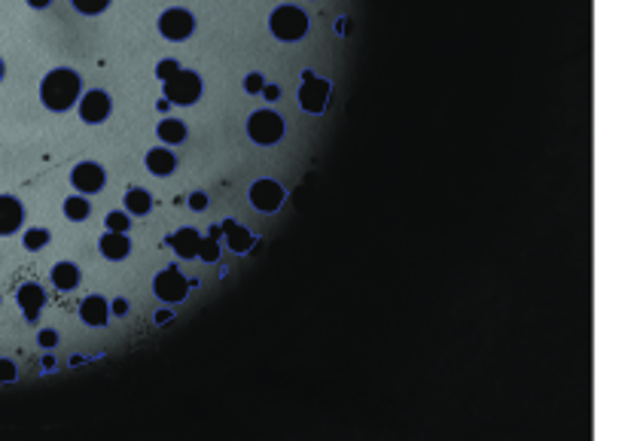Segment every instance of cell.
I'll list each match as a JSON object with an SVG mask.
<instances>
[{"instance_id": "obj_1", "label": "cell", "mask_w": 631, "mask_h": 441, "mask_svg": "<svg viewBox=\"0 0 631 441\" xmlns=\"http://www.w3.org/2000/svg\"><path fill=\"white\" fill-rule=\"evenodd\" d=\"M79 74L70 67H58V70H49L40 83V101H43L46 110L52 113H65L74 107V101L79 98Z\"/></svg>"}, {"instance_id": "obj_2", "label": "cell", "mask_w": 631, "mask_h": 441, "mask_svg": "<svg viewBox=\"0 0 631 441\" xmlns=\"http://www.w3.org/2000/svg\"><path fill=\"white\" fill-rule=\"evenodd\" d=\"M269 28L284 43H296V40L308 34V16H305L299 6H278L269 18Z\"/></svg>"}, {"instance_id": "obj_3", "label": "cell", "mask_w": 631, "mask_h": 441, "mask_svg": "<svg viewBox=\"0 0 631 441\" xmlns=\"http://www.w3.org/2000/svg\"><path fill=\"white\" fill-rule=\"evenodd\" d=\"M201 98V76L196 70H177L171 79H165V101L171 104H180V107H189L196 104Z\"/></svg>"}, {"instance_id": "obj_4", "label": "cell", "mask_w": 631, "mask_h": 441, "mask_svg": "<svg viewBox=\"0 0 631 441\" xmlns=\"http://www.w3.org/2000/svg\"><path fill=\"white\" fill-rule=\"evenodd\" d=\"M247 137L253 143H259V147H272V143H278L284 137V119L272 110H257L247 119Z\"/></svg>"}, {"instance_id": "obj_5", "label": "cell", "mask_w": 631, "mask_h": 441, "mask_svg": "<svg viewBox=\"0 0 631 441\" xmlns=\"http://www.w3.org/2000/svg\"><path fill=\"white\" fill-rule=\"evenodd\" d=\"M159 30L162 37L171 40V43H180V40L192 37V30H196V18H192V13H186V9H165L159 18Z\"/></svg>"}, {"instance_id": "obj_6", "label": "cell", "mask_w": 631, "mask_h": 441, "mask_svg": "<svg viewBox=\"0 0 631 441\" xmlns=\"http://www.w3.org/2000/svg\"><path fill=\"white\" fill-rule=\"evenodd\" d=\"M327 101H330V83L327 79H302V88H299V107L305 113H311V116H318V113L327 110Z\"/></svg>"}, {"instance_id": "obj_7", "label": "cell", "mask_w": 631, "mask_h": 441, "mask_svg": "<svg viewBox=\"0 0 631 441\" xmlns=\"http://www.w3.org/2000/svg\"><path fill=\"white\" fill-rule=\"evenodd\" d=\"M152 290H156V295H159L162 302L177 304V302L186 299L189 283H186V277H183L177 268H165V271H162V274L156 277V283H152Z\"/></svg>"}, {"instance_id": "obj_8", "label": "cell", "mask_w": 631, "mask_h": 441, "mask_svg": "<svg viewBox=\"0 0 631 441\" xmlns=\"http://www.w3.org/2000/svg\"><path fill=\"white\" fill-rule=\"evenodd\" d=\"M110 95L101 88H91L89 95L79 98V119L89 122V125H101L107 116H110Z\"/></svg>"}, {"instance_id": "obj_9", "label": "cell", "mask_w": 631, "mask_h": 441, "mask_svg": "<svg viewBox=\"0 0 631 441\" xmlns=\"http://www.w3.org/2000/svg\"><path fill=\"white\" fill-rule=\"evenodd\" d=\"M250 204L259 213H274L284 204V189L274 180H257L250 186Z\"/></svg>"}, {"instance_id": "obj_10", "label": "cell", "mask_w": 631, "mask_h": 441, "mask_svg": "<svg viewBox=\"0 0 631 441\" xmlns=\"http://www.w3.org/2000/svg\"><path fill=\"white\" fill-rule=\"evenodd\" d=\"M70 183H74V189L91 195V192L104 189V168L95 165V161H79V165L70 171Z\"/></svg>"}, {"instance_id": "obj_11", "label": "cell", "mask_w": 631, "mask_h": 441, "mask_svg": "<svg viewBox=\"0 0 631 441\" xmlns=\"http://www.w3.org/2000/svg\"><path fill=\"white\" fill-rule=\"evenodd\" d=\"M22 219H25L22 204H18L16 198H9V195H0V234H13V231H18Z\"/></svg>"}, {"instance_id": "obj_12", "label": "cell", "mask_w": 631, "mask_h": 441, "mask_svg": "<svg viewBox=\"0 0 631 441\" xmlns=\"http://www.w3.org/2000/svg\"><path fill=\"white\" fill-rule=\"evenodd\" d=\"M79 316H83L86 326H107L110 320V304L101 295H89V299L79 304Z\"/></svg>"}, {"instance_id": "obj_13", "label": "cell", "mask_w": 631, "mask_h": 441, "mask_svg": "<svg viewBox=\"0 0 631 441\" xmlns=\"http://www.w3.org/2000/svg\"><path fill=\"white\" fill-rule=\"evenodd\" d=\"M43 302H46V292L40 290L37 283H25L22 290H18V307L25 311V320H30V323L37 320V314H40V307H43Z\"/></svg>"}, {"instance_id": "obj_14", "label": "cell", "mask_w": 631, "mask_h": 441, "mask_svg": "<svg viewBox=\"0 0 631 441\" xmlns=\"http://www.w3.org/2000/svg\"><path fill=\"white\" fill-rule=\"evenodd\" d=\"M131 250V241L125 231H107L104 238H101V253H104V259L110 262H122Z\"/></svg>"}, {"instance_id": "obj_15", "label": "cell", "mask_w": 631, "mask_h": 441, "mask_svg": "<svg viewBox=\"0 0 631 441\" xmlns=\"http://www.w3.org/2000/svg\"><path fill=\"white\" fill-rule=\"evenodd\" d=\"M199 241H201V234L196 229H180V231H174L168 238V244L174 247V253L180 256V259H196V256H199Z\"/></svg>"}, {"instance_id": "obj_16", "label": "cell", "mask_w": 631, "mask_h": 441, "mask_svg": "<svg viewBox=\"0 0 631 441\" xmlns=\"http://www.w3.org/2000/svg\"><path fill=\"white\" fill-rule=\"evenodd\" d=\"M223 229V234H226V244H229V250H235V253H247L250 247H253V234L244 229V225H238L235 219H226L220 225Z\"/></svg>"}, {"instance_id": "obj_17", "label": "cell", "mask_w": 631, "mask_h": 441, "mask_svg": "<svg viewBox=\"0 0 631 441\" xmlns=\"http://www.w3.org/2000/svg\"><path fill=\"white\" fill-rule=\"evenodd\" d=\"M174 168H177V159L171 156V149L156 147V149L147 152V171L150 173H156V177H168V173H174Z\"/></svg>"}, {"instance_id": "obj_18", "label": "cell", "mask_w": 631, "mask_h": 441, "mask_svg": "<svg viewBox=\"0 0 631 441\" xmlns=\"http://www.w3.org/2000/svg\"><path fill=\"white\" fill-rule=\"evenodd\" d=\"M79 283V268L74 262H58L52 268V286L55 290H74Z\"/></svg>"}, {"instance_id": "obj_19", "label": "cell", "mask_w": 631, "mask_h": 441, "mask_svg": "<svg viewBox=\"0 0 631 441\" xmlns=\"http://www.w3.org/2000/svg\"><path fill=\"white\" fill-rule=\"evenodd\" d=\"M159 140L174 147V143H183L186 140V125L180 119H162L159 122Z\"/></svg>"}, {"instance_id": "obj_20", "label": "cell", "mask_w": 631, "mask_h": 441, "mask_svg": "<svg viewBox=\"0 0 631 441\" xmlns=\"http://www.w3.org/2000/svg\"><path fill=\"white\" fill-rule=\"evenodd\" d=\"M150 207H152V198L147 189H131L125 195V210L135 213V217H144V213H150Z\"/></svg>"}, {"instance_id": "obj_21", "label": "cell", "mask_w": 631, "mask_h": 441, "mask_svg": "<svg viewBox=\"0 0 631 441\" xmlns=\"http://www.w3.org/2000/svg\"><path fill=\"white\" fill-rule=\"evenodd\" d=\"M89 201L86 198H79V195H70V198L65 201V217L70 219V222H83L86 217H89Z\"/></svg>"}, {"instance_id": "obj_22", "label": "cell", "mask_w": 631, "mask_h": 441, "mask_svg": "<svg viewBox=\"0 0 631 441\" xmlns=\"http://www.w3.org/2000/svg\"><path fill=\"white\" fill-rule=\"evenodd\" d=\"M199 259L201 262H217L220 259V238H213V234L201 238L199 241Z\"/></svg>"}, {"instance_id": "obj_23", "label": "cell", "mask_w": 631, "mask_h": 441, "mask_svg": "<svg viewBox=\"0 0 631 441\" xmlns=\"http://www.w3.org/2000/svg\"><path fill=\"white\" fill-rule=\"evenodd\" d=\"M25 250H30V253H37V250H43L46 244H49V231L46 229H30V231H25Z\"/></svg>"}, {"instance_id": "obj_24", "label": "cell", "mask_w": 631, "mask_h": 441, "mask_svg": "<svg viewBox=\"0 0 631 441\" xmlns=\"http://www.w3.org/2000/svg\"><path fill=\"white\" fill-rule=\"evenodd\" d=\"M70 4H74V9H79L83 16H98L110 6V0H70Z\"/></svg>"}, {"instance_id": "obj_25", "label": "cell", "mask_w": 631, "mask_h": 441, "mask_svg": "<svg viewBox=\"0 0 631 441\" xmlns=\"http://www.w3.org/2000/svg\"><path fill=\"white\" fill-rule=\"evenodd\" d=\"M128 217L122 210H113V213H107V229L110 231H128Z\"/></svg>"}, {"instance_id": "obj_26", "label": "cell", "mask_w": 631, "mask_h": 441, "mask_svg": "<svg viewBox=\"0 0 631 441\" xmlns=\"http://www.w3.org/2000/svg\"><path fill=\"white\" fill-rule=\"evenodd\" d=\"M262 88H266L262 74H247V76H244V91H247V95H262Z\"/></svg>"}, {"instance_id": "obj_27", "label": "cell", "mask_w": 631, "mask_h": 441, "mask_svg": "<svg viewBox=\"0 0 631 441\" xmlns=\"http://www.w3.org/2000/svg\"><path fill=\"white\" fill-rule=\"evenodd\" d=\"M180 70V64L177 61H171V58H165V61H159V67H156V76L162 79V83H165V79H171Z\"/></svg>"}, {"instance_id": "obj_28", "label": "cell", "mask_w": 631, "mask_h": 441, "mask_svg": "<svg viewBox=\"0 0 631 441\" xmlns=\"http://www.w3.org/2000/svg\"><path fill=\"white\" fill-rule=\"evenodd\" d=\"M16 381V365L9 359H0V384H9Z\"/></svg>"}, {"instance_id": "obj_29", "label": "cell", "mask_w": 631, "mask_h": 441, "mask_svg": "<svg viewBox=\"0 0 631 441\" xmlns=\"http://www.w3.org/2000/svg\"><path fill=\"white\" fill-rule=\"evenodd\" d=\"M189 207L192 210H205L208 207V195L205 192H192L189 195Z\"/></svg>"}, {"instance_id": "obj_30", "label": "cell", "mask_w": 631, "mask_h": 441, "mask_svg": "<svg viewBox=\"0 0 631 441\" xmlns=\"http://www.w3.org/2000/svg\"><path fill=\"white\" fill-rule=\"evenodd\" d=\"M40 344H43V347H55V344H58V332L43 329V332H40Z\"/></svg>"}, {"instance_id": "obj_31", "label": "cell", "mask_w": 631, "mask_h": 441, "mask_svg": "<svg viewBox=\"0 0 631 441\" xmlns=\"http://www.w3.org/2000/svg\"><path fill=\"white\" fill-rule=\"evenodd\" d=\"M113 314H116V316L128 314V302H125V299H116V302H113Z\"/></svg>"}, {"instance_id": "obj_32", "label": "cell", "mask_w": 631, "mask_h": 441, "mask_svg": "<svg viewBox=\"0 0 631 441\" xmlns=\"http://www.w3.org/2000/svg\"><path fill=\"white\" fill-rule=\"evenodd\" d=\"M262 95H266L269 101H278V95H281V88H278V86H266V88H262Z\"/></svg>"}, {"instance_id": "obj_33", "label": "cell", "mask_w": 631, "mask_h": 441, "mask_svg": "<svg viewBox=\"0 0 631 441\" xmlns=\"http://www.w3.org/2000/svg\"><path fill=\"white\" fill-rule=\"evenodd\" d=\"M28 4H30V6H34V9H46L49 4H52V0H28Z\"/></svg>"}, {"instance_id": "obj_34", "label": "cell", "mask_w": 631, "mask_h": 441, "mask_svg": "<svg viewBox=\"0 0 631 441\" xmlns=\"http://www.w3.org/2000/svg\"><path fill=\"white\" fill-rule=\"evenodd\" d=\"M171 316H174V314H168V311H159V314H156V323H168Z\"/></svg>"}, {"instance_id": "obj_35", "label": "cell", "mask_w": 631, "mask_h": 441, "mask_svg": "<svg viewBox=\"0 0 631 441\" xmlns=\"http://www.w3.org/2000/svg\"><path fill=\"white\" fill-rule=\"evenodd\" d=\"M335 30H339V34H345V30H348V18H339V25H335Z\"/></svg>"}, {"instance_id": "obj_36", "label": "cell", "mask_w": 631, "mask_h": 441, "mask_svg": "<svg viewBox=\"0 0 631 441\" xmlns=\"http://www.w3.org/2000/svg\"><path fill=\"white\" fill-rule=\"evenodd\" d=\"M4 70H6V67H4V61H0V79H4Z\"/></svg>"}]
</instances>
